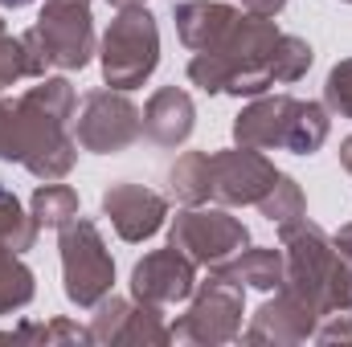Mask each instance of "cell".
<instances>
[{"instance_id": "6da1fadb", "label": "cell", "mask_w": 352, "mask_h": 347, "mask_svg": "<svg viewBox=\"0 0 352 347\" xmlns=\"http://www.w3.org/2000/svg\"><path fill=\"white\" fill-rule=\"evenodd\" d=\"M0 4H8V8H21V4H33V0H0Z\"/></svg>"}]
</instances>
